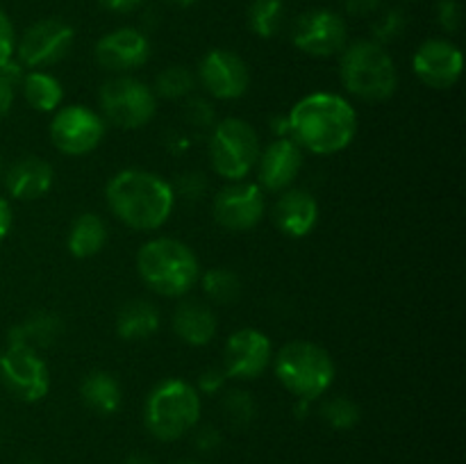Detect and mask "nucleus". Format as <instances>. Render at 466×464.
Listing matches in <instances>:
<instances>
[{
	"label": "nucleus",
	"instance_id": "f257e3e1",
	"mask_svg": "<svg viewBox=\"0 0 466 464\" xmlns=\"http://www.w3.org/2000/svg\"><path fill=\"white\" fill-rule=\"evenodd\" d=\"M289 139L314 155H335L349 148L358 135V112L332 91H317L291 107Z\"/></svg>",
	"mask_w": 466,
	"mask_h": 464
},
{
	"label": "nucleus",
	"instance_id": "f03ea898",
	"mask_svg": "<svg viewBox=\"0 0 466 464\" xmlns=\"http://www.w3.org/2000/svg\"><path fill=\"white\" fill-rule=\"evenodd\" d=\"M105 198L123 226L139 232L159 230L176 207L171 182L144 168L118 171L105 187Z\"/></svg>",
	"mask_w": 466,
	"mask_h": 464
},
{
	"label": "nucleus",
	"instance_id": "7ed1b4c3",
	"mask_svg": "<svg viewBox=\"0 0 466 464\" xmlns=\"http://www.w3.org/2000/svg\"><path fill=\"white\" fill-rule=\"evenodd\" d=\"M137 271L146 287L164 298L189 294L200 277V264L194 250L171 237L146 241L137 253Z\"/></svg>",
	"mask_w": 466,
	"mask_h": 464
},
{
	"label": "nucleus",
	"instance_id": "20e7f679",
	"mask_svg": "<svg viewBox=\"0 0 466 464\" xmlns=\"http://www.w3.org/2000/svg\"><path fill=\"white\" fill-rule=\"evenodd\" d=\"M339 77L346 91L364 103H385L399 85L394 59L385 45L371 39L353 41L341 50Z\"/></svg>",
	"mask_w": 466,
	"mask_h": 464
},
{
	"label": "nucleus",
	"instance_id": "39448f33",
	"mask_svg": "<svg viewBox=\"0 0 466 464\" xmlns=\"http://www.w3.org/2000/svg\"><path fill=\"white\" fill-rule=\"evenodd\" d=\"M278 382L299 400H317L335 380V362L330 353L314 341H289L273 358Z\"/></svg>",
	"mask_w": 466,
	"mask_h": 464
},
{
	"label": "nucleus",
	"instance_id": "423d86ee",
	"mask_svg": "<svg viewBox=\"0 0 466 464\" xmlns=\"http://www.w3.org/2000/svg\"><path fill=\"white\" fill-rule=\"evenodd\" d=\"M200 396L191 382L168 378L153 387L146 398L144 421L159 441H176L194 430L200 421Z\"/></svg>",
	"mask_w": 466,
	"mask_h": 464
},
{
	"label": "nucleus",
	"instance_id": "0eeeda50",
	"mask_svg": "<svg viewBox=\"0 0 466 464\" xmlns=\"http://www.w3.org/2000/svg\"><path fill=\"white\" fill-rule=\"evenodd\" d=\"M259 153H262V146H259L258 132L244 118H223L212 127L209 162H212L214 173L223 180H244L258 164Z\"/></svg>",
	"mask_w": 466,
	"mask_h": 464
},
{
	"label": "nucleus",
	"instance_id": "6e6552de",
	"mask_svg": "<svg viewBox=\"0 0 466 464\" xmlns=\"http://www.w3.org/2000/svg\"><path fill=\"white\" fill-rule=\"evenodd\" d=\"M98 103L105 121L121 130H139L148 126L157 112V96L153 86L130 76H116L103 82Z\"/></svg>",
	"mask_w": 466,
	"mask_h": 464
},
{
	"label": "nucleus",
	"instance_id": "1a4fd4ad",
	"mask_svg": "<svg viewBox=\"0 0 466 464\" xmlns=\"http://www.w3.org/2000/svg\"><path fill=\"white\" fill-rule=\"evenodd\" d=\"M105 136V118L85 105H66L50 123V141L68 157H82L100 146Z\"/></svg>",
	"mask_w": 466,
	"mask_h": 464
},
{
	"label": "nucleus",
	"instance_id": "9d476101",
	"mask_svg": "<svg viewBox=\"0 0 466 464\" xmlns=\"http://www.w3.org/2000/svg\"><path fill=\"white\" fill-rule=\"evenodd\" d=\"M0 380L25 403H36L50 389L48 367L27 344H7L0 353Z\"/></svg>",
	"mask_w": 466,
	"mask_h": 464
},
{
	"label": "nucleus",
	"instance_id": "9b49d317",
	"mask_svg": "<svg viewBox=\"0 0 466 464\" xmlns=\"http://www.w3.org/2000/svg\"><path fill=\"white\" fill-rule=\"evenodd\" d=\"M76 32L59 18H44L23 32L16 50L18 64L27 68H41L57 64L71 53Z\"/></svg>",
	"mask_w": 466,
	"mask_h": 464
},
{
	"label": "nucleus",
	"instance_id": "f8f14e48",
	"mask_svg": "<svg viewBox=\"0 0 466 464\" xmlns=\"http://www.w3.org/2000/svg\"><path fill=\"white\" fill-rule=\"evenodd\" d=\"M346 23L332 9H309L291 27V41L309 57H332L346 48Z\"/></svg>",
	"mask_w": 466,
	"mask_h": 464
},
{
	"label": "nucleus",
	"instance_id": "ddd939ff",
	"mask_svg": "<svg viewBox=\"0 0 466 464\" xmlns=\"http://www.w3.org/2000/svg\"><path fill=\"white\" fill-rule=\"evenodd\" d=\"M267 200L259 185L253 182H230L214 198V218L221 227L230 232L253 230L264 218Z\"/></svg>",
	"mask_w": 466,
	"mask_h": 464
},
{
	"label": "nucleus",
	"instance_id": "4468645a",
	"mask_svg": "<svg viewBox=\"0 0 466 464\" xmlns=\"http://www.w3.org/2000/svg\"><path fill=\"white\" fill-rule=\"evenodd\" d=\"M273 359L271 339L255 328H241L228 337L223 346V371L237 380H255Z\"/></svg>",
	"mask_w": 466,
	"mask_h": 464
},
{
	"label": "nucleus",
	"instance_id": "2eb2a0df",
	"mask_svg": "<svg viewBox=\"0 0 466 464\" xmlns=\"http://www.w3.org/2000/svg\"><path fill=\"white\" fill-rule=\"evenodd\" d=\"M198 82L212 98L235 100L248 91L250 73L239 55L226 48H214L200 59Z\"/></svg>",
	"mask_w": 466,
	"mask_h": 464
},
{
	"label": "nucleus",
	"instance_id": "dca6fc26",
	"mask_svg": "<svg viewBox=\"0 0 466 464\" xmlns=\"http://www.w3.org/2000/svg\"><path fill=\"white\" fill-rule=\"evenodd\" d=\"M96 62L105 71L127 76L150 59V41L137 27H118L100 36L94 48Z\"/></svg>",
	"mask_w": 466,
	"mask_h": 464
},
{
	"label": "nucleus",
	"instance_id": "f3484780",
	"mask_svg": "<svg viewBox=\"0 0 466 464\" xmlns=\"http://www.w3.org/2000/svg\"><path fill=\"white\" fill-rule=\"evenodd\" d=\"M412 68L419 80L431 89H451L462 76V50L446 39H428L414 53Z\"/></svg>",
	"mask_w": 466,
	"mask_h": 464
},
{
	"label": "nucleus",
	"instance_id": "a211bd4d",
	"mask_svg": "<svg viewBox=\"0 0 466 464\" xmlns=\"http://www.w3.org/2000/svg\"><path fill=\"white\" fill-rule=\"evenodd\" d=\"M259 187L268 191H285L294 185L303 168V148L296 146L289 136H278L258 157Z\"/></svg>",
	"mask_w": 466,
	"mask_h": 464
},
{
	"label": "nucleus",
	"instance_id": "6ab92c4d",
	"mask_svg": "<svg viewBox=\"0 0 466 464\" xmlns=\"http://www.w3.org/2000/svg\"><path fill=\"white\" fill-rule=\"evenodd\" d=\"M273 223L287 237H308L319 223V203L309 191L285 189L273 207Z\"/></svg>",
	"mask_w": 466,
	"mask_h": 464
},
{
	"label": "nucleus",
	"instance_id": "aec40b11",
	"mask_svg": "<svg viewBox=\"0 0 466 464\" xmlns=\"http://www.w3.org/2000/svg\"><path fill=\"white\" fill-rule=\"evenodd\" d=\"M55 171L46 159L36 155L16 159L5 171V189L16 200H36L46 196L53 187Z\"/></svg>",
	"mask_w": 466,
	"mask_h": 464
},
{
	"label": "nucleus",
	"instance_id": "412c9836",
	"mask_svg": "<svg viewBox=\"0 0 466 464\" xmlns=\"http://www.w3.org/2000/svg\"><path fill=\"white\" fill-rule=\"evenodd\" d=\"M173 332L189 346H208L217 335V314L198 300H187L173 312Z\"/></svg>",
	"mask_w": 466,
	"mask_h": 464
},
{
	"label": "nucleus",
	"instance_id": "4be33fe9",
	"mask_svg": "<svg viewBox=\"0 0 466 464\" xmlns=\"http://www.w3.org/2000/svg\"><path fill=\"white\" fill-rule=\"evenodd\" d=\"M80 396L86 408L94 409L96 414H103V417H109V414L116 412L123 403L121 385L107 371L86 373L80 385Z\"/></svg>",
	"mask_w": 466,
	"mask_h": 464
},
{
	"label": "nucleus",
	"instance_id": "5701e85b",
	"mask_svg": "<svg viewBox=\"0 0 466 464\" xmlns=\"http://www.w3.org/2000/svg\"><path fill=\"white\" fill-rule=\"evenodd\" d=\"M159 330V312L148 300H130L116 317V335L126 341H141Z\"/></svg>",
	"mask_w": 466,
	"mask_h": 464
},
{
	"label": "nucleus",
	"instance_id": "b1692460",
	"mask_svg": "<svg viewBox=\"0 0 466 464\" xmlns=\"http://www.w3.org/2000/svg\"><path fill=\"white\" fill-rule=\"evenodd\" d=\"M68 250L73 257L77 259H89L103 250L107 244V226L98 214H80L73 221L71 232H68Z\"/></svg>",
	"mask_w": 466,
	"mask_h": 464
},
{
	"label": "nucleus",
	"instance_id": "393cba45",
	"mask_svg": "<svg viewBox=\"0 0 466 464\" xmlns=\"http://www.w3.org/2000/svg\"><path fill=\"white\" fill-rule=\"evenodd\" d=\"M62 335V321L50 312H36L27 317L23 323L9 330L7 344H27V346H50Z\"/></svg>",
	"mask_w": 466,
	"mask_h": 464
},
{
	"label": "nucleus",
	"instance_id": "a878e982",
	"mask_svg": "<svg viewBox=\"0 0 466 464\" xmlns=\"http://www.w3.org/2000/svg\"><path fill=\"white\" fill-rule=\"evenodd\" d=\"M21 89L27 105L36 112H55L64 100L62 82L46 71L23 73Z\"/></svg>",
	"mask_w": 466,
	"mask_h": 464
},
{
	"label": "nucleus",
	"instance_id": "bb28decb",
	"mask_svg": "<svg viewBox=\"0 0 466 464\" xmlns=\"http://www.w3.org/2000/svg\"><path fill=\"white\" fill-rule=\"evenodd\" d=\"M285 18L282 0H253L248 7V27L262 39H271L280 32Z\"/></svg>",
	"mask_w": 466,
	"mask_h": 464
},
{
	"label": "nucleus",
	"instance_id": "cd10ccee",
	"mask_svg": "<svg viewBox=\"0 0 466 464\" xmlns=\"http://www.w3.org/2000/svg\"><path fill=\"white\" fill-rule=\"evenodd\" d=\"M203 291L212 303L232 305L241 296V280L230 268H209L203 276Z\"/></svg>",
	"mask_w": 466,
	"mask_h": 464
},
{
	"label": "nucleus",
	"instance_id": "c85d7f7f",
	"mask_svg": "<svg viewBox=\"0 0 466 464\" xmlns=\"http://www.w3.org/2000/svg\"><path fill=\"white\" fill-rule=\"evenodd\" d=\"M196 76L187 66H167L157 77H155V96H162L167 100H180L194 91Z\"/></svg>",
	"mask_w": 466,
	"mask_h": 464
},
{
	"label": "nucleus",
	"instance_id": "c756f323",
	"mask_svg": "<svg viewBox=\"0 0 466 464\" xmlns=\"http://www.w3.org/2000/svg\"><path fill=\"white\" fill-rule=\"evenodd\" d=\"M223 412L230 426L235 428H248L255 421L258 414V405H255L253 396L244 389H230L223 396Z\"/></svg>",
	"mask_w": 466,
	"mask_h": 464
},
{
	"label": "nucleus",
	"instance_id": "7c9ffc66",
	"mask_svg": "<svg viewBox=\"0 0 466 464\" xmlns=\"http://www.w3.org/2000/svg\"><path fill=\"white\" fill-rule=\"evenodd\" d=\"M321 414L328 426L335 428V430H350L360 423V408L349 396H335V398L326 400Z\"/></svg>",
	"mask_w": 466,
	"mask_h": 464
},
{
	"label": "nucleus",
	"instance_id": "2f4dec72",
	"mask_svg": "<svg viewBox=\"0 0 466 464\" xmlns=\"http://www.w3.org/2000/svg\"><path fill=\"white\" fill-rule=\"evenodd\" d=\"M23 66L18 62H7L0 66V121L12 112L14 98H16V86H21Z\"/></svg>",
	"mask_w": 466,
	"mask_h": 464
},
{
	"label": "nucleus",
	"instance_id": "473e14b6",
	"mask_svg": "<svg viewBox=\"0 0 466 464\" xmlns=\"http://www.w3.org/2000/svg\"><path fill=\"white\" fill-rule=\"evenodd\" d=\"M185 118H187V123H189V126L200 127V130L212 132V127L217 126V123H214V109L209 107L208 100H203V98H189V100H187Z\"/></svg>",
	"mask_w": 466,
	"mask_h": 464
},
{
	"label": "nucleus",
	"instance_id": "72a5a7b5",
	"mask_svg": "<svg viewBox=\"0 0 466 464\" xmlns=\"http://www.w3.org/2000/svg\"><path fill=\"white\" fill-rule=\"evenodd\" d=\"M403 27H405L403 12H399V9H391V12H387L385 16H382L380 21L373 25V35H376L378 44H387V41H394L396 36H400Z\"/></svg>",
	"mask_w": 466,
	"mask_h": 464
},
{
	"label": "nucleus",
	"instance_id": "f704fd0d",
	"mask_svg": "<svg viewBox=\"0 0 466 464\" xmlns=\"http://www.w3.org/2000/svg\"><path fill=\"white\" fill-rule=\"evenodd\" d=\"M205 187H208V182H205V176L203 173H196V171H187V173H180L176 180V187H173V194H180L182 198L187 200H198L200 196L205 194Z\"/></svg>",
	"mask_w": 466,
	"mask_h": 464
},
{
	"label": "nucleus",
	"instance_id": "c9c22d12",
	"mask_svg": "<svg viewBox=\"0 0 466 464\" xmlns=\"http://www.w3.org/2000/svg\"><path fill=\"white\" fill-rule=\"evenodd\" d=\"M16 50V35H14V25L9 21L7 14L0 9V66L12 62V55Z\"/></svg>",
	"mask_w": 466,
	"mask_h": 464
},
{
	"label": "nucleus",
	"instance_id": "e433bc0d",
	"mask_svg": "<svg viewBox=\"0 0 466 464\" xmlns=\"http://www.w3.org/2000/svg\"><path fill=\"white\" fill-rule=\"evenodd\" d=\"M437 18H440V25L446 32H458L460 23H462V9H460L458 0H440V5H437Z\"/></svg>",
	"mask_w": 466,
	"mask_h": 464
},
{
	"label": "nucleus",
	"instance_id": "4c0bfd02",
	"mask_svg": "<svg viewBox=\"0 0 466 464\" xmlns=\"http://www.w3.org/2000/svg\"><path fill=\"white\" fill-rule=\"evenodd\" d=\"M226 380L228 376L223 368H205L198 378V387L200 391H205V394H217V391L223 389Z\"/></svg>",
	"mask_w": 466,
	"mask_h": 464
},
{
	"label": "nucleus",
	"instance_id": "58836bf2",
	"mask_svg": "<svg viewBox=\"0 0 466 464\" xmlns=\"http://www.w3.org/2000/svg\"><path fill=\"white\" fill-rule=\"evenodd\" d=\"M223 437L217 428H203V430L196 432V449L200 453H214V450L221 449Z\"/></svg>",
	"mask_w": 466,
	"mask_h": 464
},
{
	"label": "nucleus",
	"instance_id": "ea45409f",
	"mask_svg": "<svg viewBox=\"0 0 466 464\" xmlns=\"http://www.w3.org/2000/svg\"><path fill=\"white\" fill-rule=\"evenodd\" d=\"M344 7L350 16H369V14L378 12L380 0H344Z\"/></svg>",
	"mask_w": 466,
	"mask_h": 464
},
{
	"label": "nucleus",
	"instance_id": "a19ab883",
	"mask_svg": "<svg viewBox=\"0 0 466 464\" xmlns=\"http://www.w3.org/2000/svg\"><path fill=\"white\" fill-rule=\"evenodd\" d=\"M100 7L107 9L114 14H130L135 9H139L146 0H98Z\"/></svg>",
	"mask_w": 466,
	"mask_h": 464
},
{
	"label": "nucleus",
	"instance_id": "79ce46f5",
	"mask_svg": "<svg viewBox=\"0 0 466 464\" xmlns=\"http://www.w3.org/2000/svg\"><path fill=\"white\" fill-rule=\"evenodd\" d=\"M12 223H14L12 207H9L7 200L0 198V241L9 235V230H12Z\"/></svg>",
	"mask_w": 466,
	"mask_h": 464
},
{
	"label": "nucleus",
	"instance_id": "37998d69",
	"mask_svg": "<svg viewBox=\"0 0 466 464\" xmlns=\"http://www.w3.org/2000/svg\"><path fill=\"white\" fill-rule=\"evenodd\" d=\"M273 130L278 132V136L289 135V123H287V116H276L273 118Z\"/></svg>",
	"mask_w": 466,
	"mask_h": 464
},
{
	"label": "nucleus",
	"instance_id": "c03bdc74",
	"mask_svg": "<svg viewBox=\"0 0 466 464\" xmlns=\"http://www.w3.org/2000/svg\"><path fill=\"white\" fill-rule=\"evenodd\" d=\"M126 464H157V462H155V459L150 458V455L135 453V455H130V458L126 459Z\"/></svg>",
	"mask_w": 466,
	"mask_h": 464
},
{
	"label": "nucleus",
	"instance_id": "a18cd8bd",
	"mask_svg": "<svg viewBox=\"0 0 466 464\" xmlns=\"http://www.w3.org/2000/svg\"><path fill=\"white\" fill-rule=\"evenodd\" d=\"M167 3L176 5V7H191V5H194L196 0H167Z\"/></svg>",
	"mask_w": 466,
	"mask_h": 464
},
{
	"label": "nucleus",
	"instance_id": "49530a36",
	"mask_svg": "<svg viewBox=\"0 0 466 464\" xmlns=\"http://www.w3.org/2000/svg\"><path fill=\"white\" fill-rule=\"evenodd\" d=\"M0 177H3V157H0Z\"/></svg>",
	"mask_w": 466,
	"mask_h": 464
},
{
	"label": "nucleus",
	"instance_id": "de8ad7c7",
	"mask_svg": "<svg viewBox=\"0 0 466 464\" xmlns=\"http://www.w3.org/2000/svg\"><path fill=\"white\" fill-rule=\"evenodd\" d=\"M187 464H194V462H187Z\"/></svg>",
	"mask_w": 466,
	"mask_h": 464
},
{
	"label": "nucleus",
	"instance_id": "09e8293b",
	"mask_svg": "<svg viewBox=\"0 0 466 464\" xmlns=\"http://www.w3.org/2000/svg\"><path fill=\"white\" fill-rule=\"evenodd\" d=\"M0 439H3V435H0Z\"/></svg>",
	"mask_w": 466,
	"mask_h": 464
}]
</instances>
